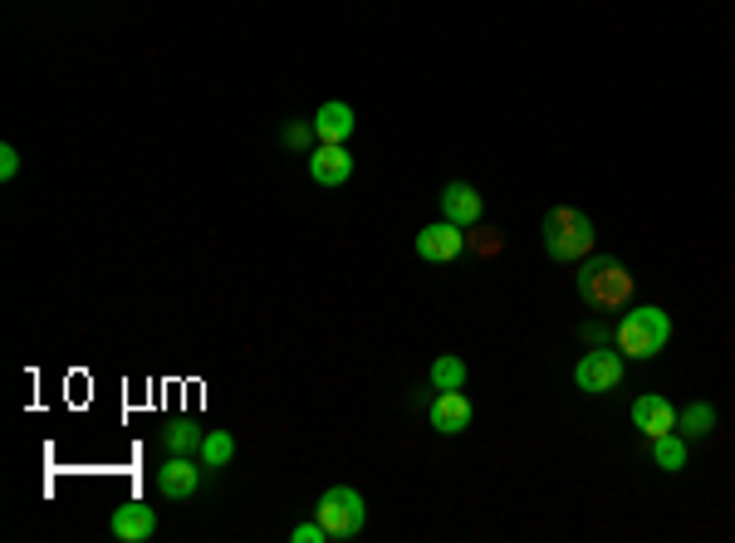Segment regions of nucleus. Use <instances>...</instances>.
Segmentation results:
<instances>
[{"mask_svg":"<svg viewBox=\"0 0 735 543\" xmlns=\"http://www.w3.org/2000/svg\"><path fill=\"white\" fill-rule=\"evenodd\" d=\"M653 461H657V471H667V475L686 471V436L682 431H667V436L653 441Z\"/></svg>","mask_w":735,"mask_h":543,"instance_id":"nucleus-17","label":"nucleus"},{"mask_svg":"<svg viewBox=\"0 0 735 543\" xmlns=\"http://www.w3.org/2000/svg\"><path fill=\"white\" fill-rule=\"evenodd\" d=\"M574 279H579V294L588 308H628V299H633V275L618 260H608V255L579 260V275Z\"/></svg>","mask_w":735,"mask_h":543,"instance_id":"nucleus-3","label":"nucleus"},{"mask_svg":"<svg viewBox=\"0 0 735 543\" xmlns=\"http://www.w3.org/2000/svg\"><path fill=\"white\" fill-rule=\"evenodd\" d=\"M500 245H506V236L500 230H476V250H486V255H496Z\"/></svg>","mask_w":735,"mask_h":543,"instance_id":"nucleus-22","label":"nucleus"},{"mask_svg":"<svg viewBox=\"0 0 735 543\" xmlns=\"http://www.w3.org/2000/svg\"><path fill=\"white\" fill-rule=\"evenodd\" d=\"M202 436L206 431L192 422V416H177L167 431H163V446H167V455H196L202 451Z\"/></svg>","mask_w":735,"mask_h":543,"instance_id":"nucleus-15","label":"nucleus"},{"mask_svg":"<svg viewBox=\"0 0 735 543\" xmlns=\"http://www.w3.org/2000/svg\"><path fill=\"white\" fill-rule=\"evenodd\" d=\"M314 520L329 529V539H359L363 524H367V504L353 485H334L324 490L314 504Z\"/></svg>","mask_w":735,"mask_h":543,"instance_id":"nucleus-4","label":"nucleus"},{"mask_svg":"<svg viewBox=\"0 0 735 543\" xmlns=\"http://www.w3.org/2000/svg\"><path fill=\"white\" fill-rule=\"evenodd\" d=\"M412 250L422 255L427 265H451V260H461V250H465V230L451 226V220H437V226H422V236L412 240Z\"/></svg>","mask_w":735,"mask_h":543,"instance_id":"nucleus-6","label":"nucleus"},{"mask_svg":"<svg viewBox=\"0 0 735 543\" xmlns=\"http://www.w3.org/2000/svg\"><path fill=\"white\" fill-rule=\"evenodd\" d=\"M16 171H20V152H16V147H0V177H6V181H16Z\"/></svg>","mask_w":735,"mask_h":543,"instance_id":"nucleus-21","label":"nucleus"},{"mask_svg":"<svg viewBox=\"0 0 735 543\" xmlns=\"http://www.w3.org/2000/svg\"><path fill=\"white\" fill-rule=\"evenodd\" d=\"M633 431H643L647 441L667 436V431H677V406H672L661 392H643V397L633 402Z\"/></svg>","mask_w":735,"mask_h":543,"instance_id":"nucleus-9","label":"nucleus"},{"mask_svg":"<svg viewBox=\"0 0 735 543\" xmlns=\"http://www.w3.org/2000/svg\"><path fill=\"white\" fill-rule=\"evenodd\" d=\"M108 534L118 543H147L157 534V510H147L143 500H122L114 510V520H108Z\"/></svg>","mask_w":735,"mask_h":543,"instance_id":"nucleus-10","label":"nucleus"},{"mask_svg":"<svg viewBox=\"0 0 735 543\" xmlns=\"http://www.w3.org/2000/svg\"><path fill=\"white\" fill-rule=\"evenodd\" d=\"M202 475L206 465L196 455H167V465L157 471V490H163V500H192L202 490Z\"/></svg>","mask_w":735,"mask_h":543,"instance_id":"nucleus-7","label":"nucleus"},{"mask_svg":"<svg viewBox=\"0 0 735 543\" xmlns=\"http://www.w3.org/2000/svg\"><path fill=\"white\" fill-rule=\"evenodd\" d=\"M310 177L318 187H343L353 177V157H349V142H318L310 152Z\"/></svg>","mask_w":735,"mask_h":543,"instance_id":"nucleus-12","label":"nucleus"},{"mask_svg":"<svg viewBox=\"0 0 735 543\" xmlns=\"http://www.w3.org/2000/svg\"><path fill=\"white\" fill-rule=\"evenodd\" d=\"M314 122H290V128H285V147H290V152H304V157H310L314 152Z\"/></svg>","mask_w":735,"mask_h":543,"instance_id":"nucleus-19","label":"nucleus"},{"mask_svg":"<svg viewBox=\"0 0 735 543\" xmlns=\"http://www.w3.org/2000/svg\"><path fill=\"white\" fill-rule=\"evenodd\" d=\"M677 431H682L686 441L710 436V431H716V406H710V402H692V406H682V412H677Z\"/></svg>","mask_w":735,"mask_h":543,"instance_id":"nucleus-16","label":"nucleus"},{"mask_svg":"<svg viewBox=\"0 0 735 543\" xmlns=\"http://www.w3.org/2000/svg\"><path fill=\"white\" fill-rule=\"evenodd\" d=\"M427 382H432V392H461L465 387V363L457 353H441L432 363V373H427Z\"/></svg>","mask_w":735,"mask_h":543,"instance_id":"nucleus-18","label":"nucleus"},{"mask_svg":"<svg viewBox=\"0 0 735 543\" xmlns=\"http://www.w3.org/2000/svg\"><path fill=\"white\" fill-rule=\"evenodd\" d=\"M623 373H628L623 353L598 343L594 353H584L579 363H574V387L588 392V397H604V392H618V387H623Z\"/></svg>","mask_w":735,"mask_h":543,"instance_id":"nucleus-5","label":"nucleus"},{"mask_svg":"<svg viewBox=\"0 0 735 543\" xmlns=\"http://www.w3.org/2000/svg\"><path fill=\"white\" fill-rule=\"evenodd\" d=\"M667 343H672V318H667V308H657V304L628 308L623 324L612 328V348H618L623 357H637V363L657 357Z\"/></svg>","mask_w":735,"mask_h":543,"instance_id":"nucleus-2","label":"nucleus"},{"mask_svg":"<svg viewBox=\"0 0 735 543\" xmlns=\"http://www.w3.org/2000/svg\"><path fill=\"white\" fill-rule=\"evenodd\" d=\"M196 461H202L206 471H226V465L236 461V436H231V431H206Z\"/></svg>","mask_w":735,"mask_h":543,"instance_id":"nucleus-14","label":"nucleus"},{"mask_svg":"<svg viewBox=\"0 0 735 543\" xmlns=\"http://www.w3.org/2000/svg\"><path fill=\"white\" fill-rule=\"evenodd\" d=\"M584 338H588V343H604L608 328H604V324H584Z\"/></svg>","mask_w":735,"mask_h":543,"instance_id":"nucleus-23","label":"nucleus"},{"mask_svg":"<svg viewBox=\"0 0 735 543\" xmlns=\"http://www.w3.org/2000/svg\"><path fill=\"white\" fill-rule=\"evenodd\" d=\"M310 122H314V138L318 142H349L353 138V122H359V118H353L349 103H339V98H334V103H318V113Z\"/></svg>","mask_w":735,"mask_h":543,"instance_id":"nucleus-13","label":"nucleus"},{"mask_svg":"<svg viewBox=\"0 0 735 543\" xmlns=\"http://www.w3.org/2000/svg\"><path fill=\"white\" fill-rule=\"evenodd\" d=\"M481 216H486V196L471 181H447V191H441V220L471 230V226H481Z\"/></svg>","mask_w":735,"mask_h":543,"instance_id":"nucleus-8","label":"nucleus"},{"mask_svg":"<svg viewBox=\"0 0 735 543\" xmlns=\"http://www.w3.org/2000/svg\"><path fill=\"white\" fill-rule=\"evenodd\" d=\"M427 422H432L437 436H461V431H471V422H476L471 397H465V392H437Z\"/></svg>","mask_w":735,"mask_h":543,"instance_id":"nucleus-11","label":"nucleus"},{"mask_svg":"<svg viewBox=\"0 0 735 543\" xmlns=\"http://www.w3.org/2000/svg\"><path fill=\"white\" fill-rule=\"evenodd\" d=\"M290 539H294V543H334V539H329V529L318 524V520H304V524H294V529H290Z\"/></svg>","mask_w":735,"mask_h":543,"instance_id":"nucleus-20","label":"nucleus"},{"mask_svg":"<svg viewBox=\"0 0 735 543\" xmlns=\"http://www.w3.org/2000/svg\"><path fill=\"white\" fill-rule=\"evenodd\" d=\"M539 240H545V255L555 265H579L594 255V220L584 211H574V206H555V211L545 216V226H539Z\"/></svg>","mask_w":735,"mask_h":543,"instance_id":"nucleus-1","label":"nucleus"}]
</instances>
